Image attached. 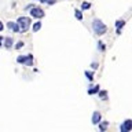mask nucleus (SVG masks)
<instances>
[{
    "mask_svg": "<svg viewBox=\"0 0 132 132\" xmlns=\"http://www.w3.org/2000/svg\"><path fill=\"white\" fill-rule=\"evenodd\" d=\"M131 129H132V120L127 118L125 121L120 125V131H121V132H129Z\"/></svg>",
    "mask_w": 132,
    "mask_h": 132,
    "instance_id": "39448f33",
    "label": "nucleus"
},
{
    "mask_svg": "<svg viewBox=\"0 0 132 132\" xmlns=\"http://www.w3.org/2000/svg\"><path fill=\"white\" fill-rule=\"evenodd\" d=\"M101 118H102V116H101V113H99V111H94L92 113V124H95V125H96V124L101 121Z\"/></svg>",
    "mask_w": 132,
    "mask_h": 132,
    "instance_id": "0eeeda50",
    "label": "nucleus"
},
{
    "mask_svg": "<svg viewBox=\"0 0 132 132\" xmlns=\"http://www.w3.org/2000/svg\"><path fill=\"white\" fill-rule=\"evenodd\" d=\"M3 40H4V39H3L2 36H0V47H3Z\"/></svg>",
    "mask_w": 132,
    "mask_h": 132,
    "instance_id": "4be33fe9",
    "label": "nucleus"
},
{
    "mask_svg": "<svg viewBox=\"0 0 132 132\" xmlns=\"http://www.w3.org/2000/svg\"><path fill=\"white\" fill-rule=\"evenodd\" d=\"M92 29H94V32L96 33V35H99V36L105 35V33L107 32V26L102 22L101 19H98V18L94 19V22H92Z\"/></svg>",
    "mask_w": 132,
    "mask_h": 132,
    "instance_id": "f03ea898",
    "label": "nucleus"
},
{
    "mask_svg": "<svg viewBox=\"0 0 132 132\" xmlns=\"http://www.w3.org/2000/svg\"><path fill=\"white\" fill-rule=\"evenodd\" d=\"M74 16H76L78 21H81L82 19V12L80 10H76V11H74Z\"/></svg>",
    "mask_w": 132,
    "mask_h": 132,
    "instance_id": "2eb2a0df",
    "label": "nucleus"
},
{
    "mask_svg": "<svg viewBox=\"0 0 132 132\" xmlns=\"http://www.w3.org/2000/svg\"><path fill=\"white\" fill-rule=\"evenodd\" d=\"M22 47H23V41H18V43H16V45H15L16 50H19V48H22Z\"/></svg>",
    "mask_w": 132,
    "mask_h": 132,
    "instance_id": "a211bd4d",
    "label": "nucleus"
},
{
    "mask_svg": "<svg viewBox=\"0 0 132 132\" xmlns=\"http://www.w3.org/2000/svg\"><path fill=\"white\" fill-rule=\"evenodd\" d=\"M7 28L10 29V30H12L14 33H18L19 32V26L16 22H7Z\"/></svg>",
    "mask_w": 132,
    "mask_h": 132,
    "instance_id": "423d86ee",
    "label": "nucleus"
},
{
    "mask_svg": "<svg viewBox=\"0 0 132 132\" xmlns=\"http://www.w3.org/2000/svg\"><path fill=\"white\" fill-rule=\"evenodd\" d=\"M16 23H18V26H19V32H22V33L28 32L32 26V22H30V18H29V16H19V18L16 19Z\"/></svg>",
    "mask_w": 132,
    "mask_h": 132,
    "instance_id": "f257e3e1",
    "label": "nucleus"
},
{
    "mask_svg": "<svg viewBox=\"0 0 132 132\" xmlns=\"http://www.w3.org/2000/svg\"><path fill=\"white\" fill-rule=\"evenodd\" d=\"M124 25H125V21H122V19H118L117 22H116V28H117V35H121V29L124 28Z\"/></svg>",
    "mask_w": 132,
    "mask_h": 132,
    "instance_id": "6e6552de",
    "label": "nucleus"
},
{
    "mask_svg": "<svg viewBox=\"0 0 132 132\" xmlns=\"http://www.w3.org/2000/svg\"><path fill=\"white\" fill-rule=\"evenodd\" d=\"M91 8V3H88V2H84L81 4V10H89Z\"/></svg>",
    "mask_w": 132,
    "mask_h": 132,
    "instance_id": "dca6fc26",
    "label": "nucleus"
},
{
    "mask_svg": "<svg viewBox=\"0 0 132 132\" xmlns=\"http://www.w3.org/2000/svg\"><path fill=\"white\" fill-rule=\"evenodd\" d=\"M3 29H4V25H3V22H2V21H0V32H2Z\"/></svg>",
    "mask_w": 132,
    "mask_h": 132,
    "instance_id": "412c9836",
    "label": "nucleus"
},
{
    "mask_svg": "<svg viewBox=\"0 0 132 132\" xmlns=\"http://www.w3.org/2000/svg\"><path fill=\"white\" fill-rule=\"evenodd\" d=\"M98 63H96V62H92V65H91V68H92V69H98Z\"/></svg>",
    "mask_w": 132,
    "mask_h": 132,
    "instance_id": "aec40b11",
    "label": "nucleus"
},
{
    "mask_svg": "<svg viewBox=\"0 0 132 132\" xmlns=\"http://www.w3.org/2000/svg\"><path fill=\"white\" fill-rule=\"evenodd\" d=\"M39 2H40V3H45V0H39Z\"/></svg>",
    "mask_w": 132,
    "mask_h": 132,
    "instance_id": "5701e85b",
    "label": "nucleus"
},
{
    "mask_svg": "<svg viewBox=\"0 0 132 132\" xmlns=\"http://www.w3.org/2000/svg\"><path fill=\"white\" fill-rule=\"evenodd\" d=\"M84 73H85V77L88 78L89 81H92V80H94V73H92V72H88V70H85Z\"/></svg>",
    "mask_w": 132,
    "mask_h": 132,
    "instance_id": "4468645a",
    "label": "nucleus"
},
{
    "mask_svg": "<svg viewBox=\"0 0 132 132\" xmlns=\"http://www.w3.org/2000/svg\"><path fill=\"white\" fill-rule=\"evenodd\" d=\"M30 16L32 18H36V19H41L44 16V11H43V8H40V7H36V6H33L30 8Z\"/></svg>",
    "mask_w": 132,
    "mask_h": 132,
    "instance_id": "20e7f679",
    "label": "nucleus"
},
{
    "mask_svg": "<svg viewBox=\"0 0 132 132\" xmlns=\"http://www.w3.org/2000/svg\"><path fill=\"white\" fill-rule=\"evenodd\" d=\"M98 50H101L102 52L105 51V43H103V41H99L98 43Z\"/></svg>",
    "mask_w": 132,
    "mask_h": 132,
    "instance_id": "f3484780",
    "label": "nucleus"
},
{
    "mask_svg": "<svg viewBox=\"0 0 132 132\" xmlns=\"http://www.w3.org/2000/svg\"><path fill=\"white\" fill-rule=\"evenodd\" d=\"M40 29H41V22H40V21H37V22L33 23V26H32V30L33 32H39Z\"/></svg>",
    "mask_w": 132,
    "mask_h": 132,
    "instance_id": "f8f14e48",
    "label": "nucleus"
},
{
    "mask_svg": "<svg viewBox=\"0 0 132 132\" xmlns=\"http://www.w3.org/2000/svg\"><path fill=\"white\" fill-rule=\"evenodd\" d=\"M96 125H99V129L105 132V131H106V128H107V125H109V122H107V121H99Z\"/></svg>",
    "mask_w": 132,
    "mask_h": 132,
    "instance_id": "9b49d317",
    "label": "nucleus"
},
{
    "mask_svg": "<svg viewBox=\"0 0 132 132\" xmlns=\"http://www.w3.org/2000/svg\"><path fill=\"white\" fill-rule=\"evenodd\" d=\"M98 95H99V98H101V99H103V101H106V99H107V92H106V91H101V89H99Z\"/></svg>",
    "mask_w": 132,
    "mask_h": 132,
    "instance_id": "ddd939ff",
    "label": "nucleus"
},
{
    "mask_svg": "<svg viewBox=\"0 0 132 132\" xmlns=\"http://www.w3.org/2000/svg\"><path fill=\"white\" fill-rule=\"evenodd\" d=\"M18 63H22L25 66H32L33 65V55L32 54H26V55H19L16 58Z\"/></svg>",
    "mask_w": 132,
    "mask_h": 132,
    "instance_id": "7ed1b4c3",
    "label": "nucleus"
},
{
    "mask_svg": "<svg viewBox=\"0 0 132 132\" xmlns=\"http://www.w3.org/2000/svg\"><path fill=\"white\" fill-rule=\"evenodd\" d=\"M12 43H14V41H12L11 37H6V39L3 40V45H4L6 48H11V47H12Z\"/></svg>",
    "mask_w": 132,
    "mask_h": 132,
    "instance_id": "1a4fd4ad",
    "label": "nucleus"
},
{
    "mask_svg": "<svg viewBox=\"0 0 132 132\" xmlns=\"http://www.w3.org/2000/svg\"><path fill=\"white\" fill-rule=\"evenodd\" d=\"M101 89V87L99 85H92L91 88L88 89V95H95V94H98V91Z\"/></svg>",
    "mask_w": 132,
    "mask_h": 132,
    "instance_id": "9d476101",
    "label": "nucleus"
},
{
    "mask_svg": "<svg viewBox=\"0 0 132 132\" xmlns=\"http://www.w3.org/2000/svg\"><path fill=\"white\" fill-rule=\"evenodd\" d=\"M56 0H45V3L48 4V6H52V4H55Z\"/></svg>",
    "mask_w": 132,
    "mask_h": 132,
    "instance_id": "6ab92c4d",
    "label": "nucleus"
}]
</instances>
